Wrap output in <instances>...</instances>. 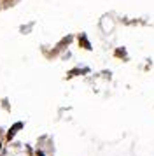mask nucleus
Returning a JSON list of instances; mask_svg holds the SVG:
<instances>
[{
  "instance_id": "nucleus-1",
  "label": "nucleus",
  "mask_w": 154,
  "mask_h": 156,
  "mask_svg": "<svg viewBox=\"0 0 154 156\" xmlns=\"http://www.w3.org/2000/svg\"><path fill=\"white\" fill-rule=\"evenodd\" d=\"M21 128H23V123H14L12 126H11V130H9V133H7V140H11V139L19 132Z\"/></svg>"
},
{
  "instance_id": "nucleus-2",
  "label": "nucleus",
  "mask_w": 154,
  "mask_h": 156,
  "mask_svg": "<svg viewBox=\"0 0 154 156\" xmlns=\"http://www.w3.org/2000/svg\"><path fill=\"white\" fill-rule=\"evenodd\" d=\"M37 156H44V153H42V151H39V153H37Z\"/></svg>"
},
{
  "instance_id": "nucleus-3",
  "label": "nucleus",
  "mask_w": 154,
  "mask_h": 156,
  "mask_svg": "<svg viewBox=\"0 0 154 156\" xmlns=\"http://www.w3.org/2000/svg\"><path fill=\"white\" fill-rule=\"evenodd\" d=\"M0 147H2V146H0Z\"/></svg>"
}]
</instances>
